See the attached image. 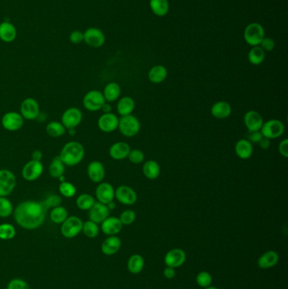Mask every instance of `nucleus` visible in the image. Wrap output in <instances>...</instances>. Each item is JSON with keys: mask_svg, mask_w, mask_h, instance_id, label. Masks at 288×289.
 Segmentation results:
<instances>
[{"mask_svg": "<svg viewBox=\"0 0 288 289\" xmlns=\"http://www.w3.org/2000/svg\"><path fill=\"white\" fill-rule=\"evenodd\" d=\"M47 208L42 202L25 201L19 203L14 213L17 224L25 229H37L44 223Z\"/></svg>", "mask_w": 288, "mask_h": 289, "instance_id": "nucleus-1", "label": "nucleus"}, {"mask_svg": "<svg viewBox=\"0 0 288 289\" xmlns=\"http://www.w3.org/2000/svg\"><path fill=\"white\" fill-rule=\"evenodd\" d=\"M85 148L81 143L78 142H67L61 149L58 157L65 166L74 167L84 159Z\"/></svg>", "mask_w": 288, "mask_h": 289, "instance_id": "nucleus-2", "label": "nucleus"}, {"mask_svg": "<svg viewBox=\"0 0 288 289\" xmlns=\"http://www.w3.org/2000/svg\"><path fill=\"white\" fill-rule=\"evenodd\" d=\"M140 122L136 117L132 114L121 117L118 121V127L121 134L125 137H134L140 131Z\"/></svg>", "mask_w": 288, "mask_h": 289, "instance_id": "nucleus-3", "label": "nucleus"}, {"mask_svg": "<svg viewBox=\"0 0 288 289\" xmlns=\"http://www.w3.org/2000/svg\"><path fill=\"white\" fill-rule=\"evenodd\" d=\"M260 132L265 138L269 140L278 139L285 132V125L281 120H269L264 122Z\"/></svg>", "mask_w": 288, "mask_h": 289, "instance_id": "nucleus-4", "label": "nucleus"}, {"mask_svg": "<svg viewBox=\"0 0 288 289\" xmlns=\"http://www.w3.org/2000/svg\"><path fill=\"white\" fill-rule=\"evenodd\" d=\"M106 103L102 92L97 90L88 91L83 98V105L86 110L90 112H97L101 110L102 106Z\"/></svg>", "mask_w": 288, "mask_h": 289, "instance_id": "nucleus-5", "label": "nucleus"}, {"mask_svg": "<svg viewBox=\"0 0 288 289\" xmlns=\"http://www.w3.org/2000/svg\"><path fill=\"white\" fill-rule=\"evenodd\" d=\"M265 38V31L263 26L259 23H251L248 25L244 31V40L248 44L256 47Z\"/></svg>", "mask_w": 288, "mask_h": 289, "instance_id": "nucleus-6", "label": "nucleus"}, {"mask_svg": "<svg viewBox=\"0 0 288 289\" xmlns=\"http://www.w3.org/2000/svg\"><path fill=\"white\" fill-rule=\"evenodd\" d=\"M83 223L82 220L78 217H68L62 223L61 233L67 239L75 238L82 231Z\"/></svg>", "mask_w": 288, "mask_h": 289, "instance_id": "nucleus-7", "label": "nucleus"}, {"mask_svg": "<svg viewBox=\"0 0 288 289\" xmlns=\"http://www.w3.org/2000/svg\"><path fill=\"white\" fill-rule=\"evenodd\" d=\"M16 178L13 172L0 169V197H7L16 188Z\"/></svg>", "mask_w": 288, "mask_h": 289, "instance_id": "nucleus-8", "label": "nucleus"}, {"mask_svg": "<svg viewBox=\"0 0 288 289\" xmlns=\"http://www.w3.org/2000/svg\"><path fill=\"white\" fill-rule=\"evenodd\" d=\"M82 112L78 107H70L63 112L61 123L66 129H76L82 122Z\"/></svg>", "mask_w": 288, "mask_h": 289, "instance_id": "nucleus-9", "label": "nucleus"}, {"mask_svg": "<svg viewBox=\"0 0 288 289\" xmlns=\"http://www.w3.org/2000/svg\"><path fill=\"white\" fill-rule=\"evenodd\" d=\"M43 165L40 161L31 160L24 165L21 174L23 179L28 182H33L39 179L43 173Z\"/></svg>", "mask_w": 288, "mask_h": 289, "instance_id": "nucleus-10", "label": "nucleus"}, {"mask_svg": "<svg viewBox=\"0 0 288 289\" xmlns=\"http://www.w3.org/2000/svg\"><path fill=\"white\" fill-rule=\"evenodd\" d=\"M115 198L124 206H133L138 200V195L134 189L128 186H120L115 189Z\"/></svg>", "mask_w": 288, "mask_h": 289, "instance_id": "nucleus-11", "label": "nucleus"}, {"mask_svg": "<svg viewBox=\"0 0 288 289\" xmlns=\"http://www.w3.org/2000/svg\"><path fill=\"white\" fill-rule=\"evenodd\" d=\"M20 114L24 120H35L40 113V107L38 101L34 98H27L20 104Z\"/></svg>", "mask_w": 288, "mask_h": 289, "instance_id": "nucleus-12", "label": "nucleus"}, {"mask_svg": "<svg viewBox=\"0 0 288 289\" xmlns=\"http://www.w3.org/2000/svg\"><path fill=\"white\" fill-rule=\"evenodd\" d=\"M1 124L3 129L8 131H17L22 128L24 124V119L21 114L16 112H8L3 115Z\"/></svg>", "mask_w": 288, "mask_h": 289, "instance_id": "nucleus-13", "label": "nucleus"}, {"mask_svg": "<svg viewBox=\"0 0 288 289\" xmlns=\"http://www.w3.org/2000/svg\"><path fill=\"white\" fill-rule=\"evenodd\" d=\"M96 198L98 202L108 205L115 199V189L111 184L108 182L99 183L96 188Z\"/></svg>", "mask_w": 288, "mask_h": 289, "instance_id": "nucleus-14", "label": "nucleus"}, {"mask_svg": "<svg viewBox=\"0 0 288 289\" xmlns=\"http://www.w3.org/2000/svg\"><path fill=\"white\" fill-rule=\"evenodd\" d=\"M186 259V253L182 248H172L165 255L164 263L166 267L176 269L177 267H182L185 263Z\"/></svg>", "mask_w": 288, "mask_h": 289, "instance_id": "nucleus-15", "label": "nucleus"}, {"mask_svg": "<svg viewBox=\"0 0 288 289\" xmlns=\"http://www.w3.org/2000/svg\"><path fill=\"white\" fill-rule=\"evenodd\" d=\"M119 119L113 113H103L97 121V125L103 133H113L117 129Z\"/></svg>", "mask_w": 288, "mask_h": 289, "instance_id": "nucleus-16", "label": "nucleus"}, {"mask_svg": "<svg viewBox=\"0 0 288 289\" xmlns=\"http://www.w3.org/2000/svg\"><path fill=\"white\" fill-rule=\"evenodd\" d=\"M105 35L101 30L96 27H91L84 32V41L90 47L98 48L104 44Z\"/></svg>", "mask_w": 288, "mask_h": 289, "instance_id": "nucleus-17", "label": "nucleus"}, {"mask_svg": "<svg viewBox=\"0 0 288 289\" xmlns=\"http://www.w3.org/2000/svg\"><path fill=\"white\" fill-rule=\"evenodd\" d=\"M244 125L247 128L249 132H253L260 130L263 125L264 120L259 112L250 110L244 114Z\"/></svg>", "mask_w": 288, "mask_h": 289, "instance_id": "nucleus-18", "label": "nucleus"}, {"mask_svg": "<svg viewBox=\"0 0 288 289\" xmlns=\"http://www.w3.org/2000/svg\"><path fill=\"white\" fill-rule=\"evenodd\" d=\"M109 213H110V210L108 209L107 205L96 201L95 204L93 205L92 207L89 210L88 216L90 220L99 224L109 217Z\"/></svg>", "mask_w": 288, "mask_h": 289, "instance_id": "nucleus-19", "label": "nucleus"}, {"mask_svg": "<svg viewBox=\"0 0 288 289\" xmlns=\"http://www.w3.org/2000/svg\"><path fill=\"white\" fill-rule=\"evenodd\" d=\"M87 175L91 181L95 184L102 182L106 175L104 165L99 161H93L87 167Z\"/></svg>", "mask_w": 288, "mask_h": 289, "instance_id": "nucleus-20", "label": "nucleus"}, {"mask_svg": "<svg viewBox=\"0 0 288 289\" xmlns=\"http://www.w3.org/2000/svg\"><path fill=\"white\" fill-rule=\"evenodd\" d=\"M131 148L130 144L124 142H118L114 143L109 148V156L112 159L116 161L124 160L128 158Z\"/></svg>", "mask_w": 288, "mask_h": 289, "instance_id": "nucleus-21", "label": "nucleus"}, {"mask_svg": "<svg viewBox=\"0 0 288 289\" xmlns=\"http://www.w3.org/2000/svg\"><path fill=\"white\" fill-rule=\"evenodd\" d=\"M101 231L106 235H117L121 232L123 228V224L121 223L118 217H108L101 223Z\"/></svg>", "mask_w": 288, "mask_h": 289, "instance_id": "nucleus-22", "label": "nucleus"}, {"mask_svg": "<svg viewBox=\"0 0 288 289\" xmlns=\"http://www.w3.org/2000/svg\"><path fill=\"white\" fill-rule=\"evenodd\" d=\"M211 113L216 120H226L231 114V107L226 101H219L213 104Z\"/></svg>", "mask_w": 288, "mask_h": 289, "instance_id": "nucleus-23", "label": "nucleus"}, {"mask_svg": "<svg viewBox=\"0 0 288 289\" xmlns=\"http://www.w3.org/2000/svg\"><path fill=\"white\" fill-rule=\"evenodd\" d=\"M235 153L242 160L250 159L253 152V144L247 139L238 140L234 146Z\"/></svg>", "mask_w": 288, "mask_h": 289, "instance_id": "nucleus-24", "label": "nucleus"}, {"mask_svg": "<svg viewBox=\"0 0 288 289\" xmlns=\"http://www.w3.org/2000/svg\"><path fill=\"white\" fill-rule=\"evenodd\" d=\"M122 242L116 235L109 236L101 245V251L107 255H113L119 251Z\"/></svg>", "mask_w": 288, "mask_h": 289, "instance_id": "nucleus-25", "label": "nucleus"}, {"mask_svg": "<svg viewBox=\"0 0 288 289\" xmlns=\"http://www.w3.org/2000/svg\"><path fill=\"white\" fill-rule=\"evenodd\" d=\"M17 37V30L12 23L3 21L0 24V40L3 42L10 43L15 41Z\"/></svg>", "mask_w": 288, "mask_h": 289, "instance_id": "nucleus-26", "label": "nucleus"}, {"mask_svg": "<svg viewBox=\"0 0 288 289\" xmlns=\"http://www.w3.org/2000/svg\"><path fill=\"white\" fill-rule=\"evenodd\" d=\"M279 261V255L274 250H268L258 259L257 264L260 269H269L275 267Z\"/></svg>", "mask_w": 288, "mask_h": 289, "instance_id": "nucleus-27", "label": "nucleus"}, {"mask_svg": "<svg viewBox=\"0 0 288 289\" xmlns=\"http://www.w3.org/2000/svg\"><path fill=\"white\" fill-rule=\"evenodd\" d=\"M142 172L146 179L155 180L161 174V167L156 161L148 160L143 165Z\"/></svg>", "mask_w": 288, "mask_h": 289, "instance_id": "nucleus-28", "label": "nucleus"}, {"mask_svg": "<svg viewBox=\"0 0 288 289\" xmlns=\"http://www.w3.org/2000/svg\"><path fill=\"white\" fill-rule=\"evenodd\" d=\"M135 108V102L130 97L121 98L117 103V113L121 117L127 116L133 113Z\"/></svg>", "mask_w": 288, "mask_h": 289, "instance_id": "nucleus-29", "label": "nucleus"}, {"mask_svg": "<svg viewBox=\"0 0 288 289\" xmlns=\"http://www.w3.org/2000/svg\"><path fill=\"white\" fill-rule=\"evenodd\" d=\"M105 100L108 103H114L120 98L121 87L116 82H110L107 84L102 91Z\"/></svg>", "mask_w": 288, "mask_h": 289, "instance_id": "nucleus-30", "label": "nucleus"}, {"mask_svg": "<svg viewBox=\"0 0 288 289\" xmlns=\"http://www.w3.org/2000/svg\"><path fill=\"white\" fill-rule=\"evenodd\" d=\"M168 77V70L163 65L152 67L148 72V79L153 84H161Z\"/></svg>", "mask_w": 288, "mask_h": 289, "instance_id": "nucleus-31", "label": "nucleus"}, {"mask_svg": "<svg viewBox=\"0 0 288 289\" xmlns=\"http://www.w3.org/2000/svg\"><path fill=\"white\" fill-rule=\"evenodd\" d=\"M144 267H145V260L142 255L139 254L131 255L127 264L128 270L130 273L132 274L140 273L144 269Z\"/></svg>", "mask_w": 288, "mask_h": 289, "instance_id": "nucleus-32", "label": "nucleus"}, {"mask_svg": "<svg viewBox=\"0 0 288 289\" xmlns=\"http://www.w3.org/2000/svg\"><path fill=\"white\" fill-rule=\"evenodd\" d=\"M48 172H49L50 176L54 179H60L63 177L64 172H65V165L61 161L58 156L54 157L53 161L51 162Z\"/></svg>", "mask_w": 288, "mask_h": 289, "instance_id": "nucleus-33", "label": "nucleus"}, {"mask_svg": "<svg viewBox=\"0 0 288 289\" xmlns=\"http://www.w3.org/2000/svg\"><path fill=\"white\" fill-rule=\"evenodd\" d=\"M150 7L155 16H164L169 10L168 0H150Z\"/></svg>", "mask_w": 288, "mask_h": 289, "instance_id": "nucleus-34", "label": "nucleus"}, {"mask_svg": "<svg viewBox=\"0 0 288 289\" xmlns=\"http://www.w3.org/2000/svg\"><path fill=\"white\" fill-rule=\"evenodd\" d=\"M46 132L52 138H58L65 134L66 129L62 123L52 121L46 126Z\"/></svg>", "mask_w": 288, "mask_h": 289, "instance_id": "nucleus-35", "label": "nucleus"}, {"mask_svg": "<svg viewBox=\"0 0 288 289\" xmlns=\"http://www.w3.org/2000/svg\"><path fill=\"white\" fill-rule=\"evenodd\" d=\"M248 59L253 65H260L266 59V53L261 47L256 46L251 48L248 55Z\"/></svg>", "mask_w": 288, "mask_h": 289, "instance_id": "nucleus-36", "label": "nucleus"}, {"mask_svg": "<svg viewBox=\"0 0 288 289\" xmlns=\"http://www.w3.org/2000/svg\"><path fill=\"white\" fill-rule=\"evenodd\" d=\"M76 206L77 207L82 211H89L92 206L95 204L96 200L92 195L89 194H81L76 199Z\"/></svg>", "mask_w": 288, "mask_h": 289, "instance_id": "nucleus-37", "label": "nucleus"}, {"mask_svg": "<svg viewBox=\"0 0 288 289\" xmlns=\"http://www.w3.org/2000/svg\"><path fill=\"white\" fill-rule=\"evenodd\" d=\"M68 218V211L62 206L54 207L50 212V219L56 224H61Z\"/></svg>", "mask_w": 288, "mask_h": 289, "instance_id": "nucleus-38", "label": "nucleus"}, {"mask_svg": "<svg viewBox=\"0 0 288 289\" xmlns=\"http://www.w3.org/2000/svg\"><path fill=\"white\" fill-rule=\"evenodd\" d=\"M82 231L86 237L94 239L99 234L98 224L91 220L87 221L86 223H83Z\"/></svg>", "mask_w": 288, "mask_h": 289, "instance_id": "nucleus-39", "label": "nucleus"}, {"mask_svg": "<svg viewBox=\"0 0 288 289\" xmlns=\"http://www.w3.org/2000/svg\"><path fill=\"white\" fill-rule=\"evenodd\" d=\"M14 212L11 201L7 197H0V217H9Z\"/></svg>", "mask_w": 288, "mask_h": 289, "instance_id": "nucleus-40", "label": "nucleus"}, {"mask_svg": "<svg viewBox=\"0 0 288 289\" xmlns=\"http://www.w3.org/2000/svg\"><path fill=\"white\" fill-rule=\"evenodd\" d=\"M58 191L65 198H71L76 194V187L72 183L63 181L58 186Z\"/></svg>", "mask_w": 288, "mask_h": 289, "instance_id": "nucleus-41", "label": "nucleus"}, {"mask_svg": "<svg viewBox=\"0 0 288 289\" xmlns=\"http://www.w3.org/2000/svg\"><path fill=\"white\" fill-rule=\"evenodd\" d=\"M15 227L9 223H3L0 225V239L9 240L16 236Z\"/></svg>", "mask_w": 288, "mask_h": 289, "instance_id": "nucleus-42", "label": "nucleus"}, {"mask_svg": "<svg viewBox=\"0 0 288 289\" xmlns=\"http://www.w3.org/2000/svg\"><path fill=\"white\" fill-rule=\"evenodd\" d=\"M212 276L207 271H200L196 276V283L199 286L203 289H206L208 287L211 286L212 283Z\"/></svg>", "mask_w": 288, "mask_h": 289, "instance_id": "nucleus-43", "label": "nucleus"}, {"mask_svg": "<svg viewBox=\"0 0 288 289\" xmlns=\"http://www.w3.org/2000/svg\"><path fill=\"white\" fill-rule=\"evenodd\" d=\"M123 226H129L134 223L136 220V213L133 210H125L120 214V217H118Z\"/></svg>", "mask_w": 288, "mask_h": 289, "instance_id": "nucleus-44", "label": "nucleus"}, {"mask_svg": "<svg viewBox=\"0 0 288 289\" xmlns=\"http://www.w3.org/2000/svg\"><path fill=\"white\" fill-rule=\"evenodd\" d=\"M128 159L130 160V163L134 164H142L145 160V154L139 149H133L130 151V154L128 156Z\"/></svg>", "mask_w": 288, "mask_h": 289, "instance_id": "nucleus-45", "label": "nucleus"}, {"mask_svg": "<svg viewBox=\"0 0 288 289\" xmlns=\"http://www.w3.org/2000/svg\"><path fill=\"white\" fill-rule=\"evenodd\" d=\"M42 203H43L45 207L47 208V209H48V208L53 209V208L61 206V204H62V197L58 195H51Z\"/></svg>", "mask_w": 288, "mask_h": 289, "instance_id": "nucleus-46", "label": "nucleus"}, {"mask_svg": "<svg viewBox=\"0 0 288 289\" xmlns=\"http://www.w3.org/2000/svg\"><path fill=\"white\" fill-rule=\"evenodd\" d=\"M70 41L73 44H79L84 41V32L79 30H76L71 32L70 35Z\"/></svg>", "mask_w": 288, "mask_h": 289, "instance_id": "nucleus-47", "label": "nucleus"}, {"mask_svg": "<svg viewBox=\"0 0 288 289\" xmlns=\"http://www.w3.org/2000/svg\"><path fill=\"white\" fill-rule=\"evenodd\" d=\"M7 289H29L28 284L21 279H14L9 283Z\"/></svg>", "mask_w": 288, "mask_h": 289, "instance_id": "nucleus-48", "label": "nucleus"}, {"mask_svg": "<svg viewBox=\"0 0 288 289\" xmlns=\"http://www.w3.org/2000/svg\"><path fill=\"white\" fill-rule=\"evenodd\" d=\"M260 45V47L266 52H270L275 48V41L270 38H264Z\"/></svg>", "mask_w": 288, "mask_h": 289, "instance_id": "nucleus-49", "label": "nucleus"}, {"mask_svg": "<svg viewBox=\"0 0 288 289\" xmlns=\"http://www.w3.org/2000/svg\"><path fill=\"white\" fill-rule=\"evenodd\" d=\"M262 138H263V135H262V134L260 132V130H258V131L250 132L247 140L249 142H251L252 144H253V143H254V144H258V143L261 141V139Z\"/></svg>", "mask_w": 288, "mask_h": 289, "instance_id": "nucleus-50", "label": "nucleus"}, {"mask_svg": "<svg viewBox=\"0 0 288 289\" xmlns=\"http://www.w3.org/2000/svg\"><path fill=\"white\" fill-rule=\"evenodd\" d=\"M278 151L280 154L282 155L284 158L288 157V140L284 139L282 142H280L278 145Z\"/></svg>", "mask_w": 288, "mask_h": 289, "instance_id": "nucleus-51", "label": "nucleus"}, {"mask_svg": "<svg viewBox=\"0 0 288 289\" xmlns=\"http://www.w3.org/2000/svg\"><path fill=\"white\" fill-rule=\"evenodd\" d=\"M163 276L167 279H173L176 276V270H175L174 268L166 267L164 270H163Z\"/></svg>", "mask_w": 288, "mask_h": 289, "instance_id": "nucleus-52", "label": "nucleus"}, {"mask_svg": "<svg viewBox=\"0 0 288 289\" xmlns=\"http://www.w3.org/2000/svg\"><path fill=\"white\" fill-rule=\"evenodd\" d=\"M258 144H259V145H260V147L261 148V149H263V150H267V149H269V146H270V140L263 137Z\"/></svg>", "mask_w": 288, "mask_h": 289, "instance_id": "nucleus-53", "label": "nucleus"}, {"mask_svg": "<svg viewBox=\"0 0 288 289\" xmlns=\"http://www.w3.org/2000/svg\"><path fill=\"white\" fill-rule=\"evenodd\" d=\"M32 160L40 161L41 162V159H42V153H41V151L37 150V151L32 152Z\"/></svg>", "mask_w": 288, "mask_h": 289, "instance_id": "nucleus-54", "label": "nucleus"}, {"mask_svg": "<svg viewBox=\"0 0 288 289\" xmlns=\"http://www.w3.org/2000/svg\"><path fill=\"white\" fill-rule=\"evenodd\" d=\"M101 110L103 111L104 113H112V106L110 104L106 103L101 107Z\"/></svg>", "mask_w": 288, "mask_h": 289, "instance_id": "nucleus-55", "label": "nucleus"}, {"mask_svg": "<svg viewBox=\"0 0 288 289\" xmlns=\"http://www.w3.org/2000/svg\"><path fill=\"white\" fill-rule=\"evenodd\" d=\"M107 206H108V209L111 211V210H114V208L116 207V204L114 203V201H112L110 203H108L107 205Z\"/></svg>", "mask_w": 288, "mask_h": 289, "instance_id": "nucleus-56", "label": "nucleus"}, {"mask_svg": "<svg viewBox=\"0 0 288 289\" xmlns=\"http://www.w3.org/2000/svg\"><path fill=\"white\" fill-rule=\"evenodd\" d=\"M217 289V288H216V287L210 286V287H208V288H206V289Z\"/></svg>", "mask_w": 288, "mask_h": 289, "instance_id": "nucleus-57", "label": "nucleus"}]
</instances>
